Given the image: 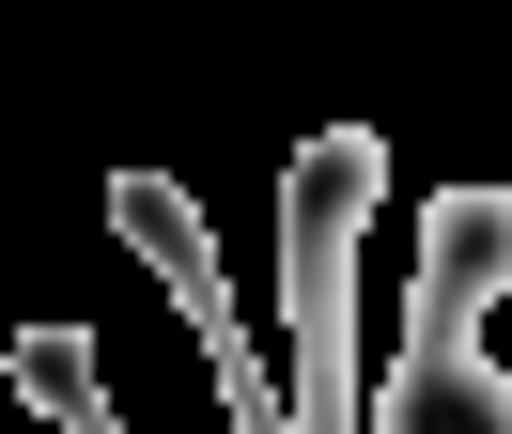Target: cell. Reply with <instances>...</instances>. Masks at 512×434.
<instances>
[{
  "label": "cell",
  "mask_w": 512,
  "mask_h": 434,
  "mask_svg": "<svg viewBox=\"0 0 512 434\" xmlns=\"http://www.w3.org/2000/svg\"><path fill=\"white\" fill-rule=\"evenodd\" d=\"M373 202H388L373 124H326L280 171V326H295L280 388H295V434H373V403H357V248H373Z\"/></svg>",
  "instance_id": "1"
},
{
  "label": "cell",
  "mask_w": 512,
  "mask_h": 434,
  "mask_svg": "<svg viewBox=\"0 0 512 434\" xmlns=\"http://www.w3.org/2000/svg\"><path fill=\"white\" fill-rule=\"evenodd\" d=\"M512 295V186H450L419 217V264H404V326H388V372H373V434H404V388L435 357H466Z\"/></svg>",
  "instance_id": "2"
},
{
  "label": "cell",
  "mask_w": 512,
  "mask_h": 434,
  "mask_svg": "<svg viewBox=\"0 0 512 434\" xmlns=\"http://www.w3.org/2000/svg\"><path fill=\"white\" fill-rule=\"evenodd\" d=\"M109 233H125L140 264L171 279V310H187V326H202V310H233V279H218V233H202V202H187L171 171H125V186H109Z\"/></svg>",
  "instance_id": "3"
},
{
  "label": "cell",
  "mask_w": 512,
  "mask_h": 434,
  "mask_svg": "<svg viewBox=\"0 0 512 434\" xmlns=\"http://www.w3.org/2000/svg\"><path fill=\"white\" fill-rule=\"evenodd\" d=\"M16 403H32L47 434H125V419H109V388H94V341H78V326H16Z\"/></svg>",
  "instance_id": "4"
}]
</instances>
